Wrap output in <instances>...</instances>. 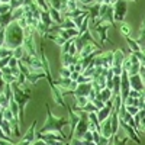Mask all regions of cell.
I'll use <instances>...</instances> for the list:
<instances>
[{
  "instance_id": "1",
  "label": "cell",
  "mask_w": 145,
  "mask_h": 145,
  "mask_svg": "<svg viewBox=\"0 0 145 145\" xmlns=\"http://www.w3.org/2000/svg\"><path fill=\"white\" fill-rule=\"evenodd\" d=\"M5 46L13 51L15 48L22 46L23 41H25V33H23V28L19 25V22L15 20L5 29Z\"/></svg>"
},
{
  "instance_id": "2",
  "label": "cell",
  "mask_w": 145,
  "mask_h": 145,
  "mask_svg": "<svg viewBox=\"0 0 145 145\" xmlns=\"http://www.w3.org/2000/svg\"><path fill=\"white\" fill-rule=\"evenodd\" d=\"M71 122L67 118H57L50 110V106L46 105V119L41 129H36V134H45V132H58L63 134V128L68 126Z\"/></svg>"
},
{
  "instance_id": "3",
  "label": "cell",
  "mask_w": 145,
  "mask_h": 145,
  "mask_svg": "<svg viewBox=\"0 0 145 145\" xmlns=\"http://www.w3.org/2000/svg\"><path fill=\"white\" fill-rule=\"evenodd\" d=\"M12 87V93H13V99L16 100L18 106H19V119H20V123L23 122V119H25V106L29 103L31 100V91L23 89L18 81H13L10 84Z\"/></svg>"
},
{
  "instance_id": "4",
  "label": "cell",
  "mask_w": 145,
  "mask_h": 145,
  "mask_svg": "<svg viewBox=\"0 0 145 145\" xmlns=\"http://www.w3.org/2000/svg\"><path fill=\"white\" fill-rule=\"evenodd\" d=\"M112 6H113V19H115V22H119V23L125 22L126 10H128V0H118V2L113 3Z\"/></svg>"
},
{
  "instance_id": "5",
  "label": "cell",
  "mask_w": 145,
  "mask_h": 145,
  "mask_svg": "<svg viewBox=\"0 0 145 145\" xmlns=\"http://www.w3.org/2000/svg\"><path fill=\"white\" fill-rule=\"evenodd\" d=\"M131 91V83H129V74L128 71H122L120 74V97H122V103L123 100L128 97V94Z\"/></svg>"
},
{
  "instance_id": "6",
  "label": "cell",
  "mask_w": 145,
  "mask_h": 145,
  "mask_svg": "<svg viewBox=\"0 0 145 145\" xmlns=\"http://www.w3.org/2000/svg\"><path fill=\"white\" fill-rule=\"evenodd\" d=\"M93 90V81L90 83H83V84H77L76 90L71 94H74V97H80V96H84V97H89L90 91Z\"/></svg>"
},
{
  "instance_id": "7",
  "label": "cell",
  "mask_w": 145,
  "mask_h": 145,
  "mask_svg": "<svg viewBox=\"0 0 145 145\" xmlns=\"http://www.w3.org/2000/svg\"><path fill=\"white\" fill-rule=\"evenodd\" d=\"M119 125H120V126H122V128L128 132V137H129L132 141L137 142L138 145H141V139H139V137H138V132H137L134 128H132L131 125H128V123L125 122V120H122V119H119Z\"/></svg>"
},
{
  "instance_id": "8",
  "label": "cell",
  "mask_w": 145,
  "mask_h": 145,
  "mask_svg": "<svg viewBox=\"0 0 145 145\" xmlns=\"http://www.w3.org/2000/svg\"><path fill=\"white\" fill-rule=\"evenodd\" d=\"M129 83H131V89L132 90H137V91H142L145 89V84L142 81V77L139 74H134V76H129Z\"/></svg>"
},
{
  "instance_id": "9",
  "label": "cell",
  "mask_w": 145,
  "mask_h": 145,
  "mask_svg": "<svg viewBox=\"0 0 145 145\" xmlns=\"http://www.w3.org/2000/svg\"><path fill=\"white\" fill-rule=\"evenodd\" d=\"M99 132H100L102 137H105V138H107V139H110V138L113 137V134H112V122H110V118H107L106 120H103V122L100 123Z\"/></svg>"
},
{
  "instance_id": "10",
  "label": "cell",
  "mask_w": 145,
  "mask_h": 145,
  "mask_svg": "<svg viewBox=\"0 0 145 145\" xmlns=\"http://www.w3.org/2000/svg\"><path fill=\"white\" fill-rule=\"evenodd\" d=\"M125 58H126V55H125V52L120 50V48L115 50L113 51V63H112V67H122Z\"/></svg>"
},
{
  "instance_id": "11",
  "label": "cell",
  "mask_w": 145,
  "mask_h": 145,
  "mask_svg": "<svg viewBox=\"0 0 145 145\" xmlns=\"http://www.w3.org/2000/svg\"><path fill=\"white\" fill-rule=\"evenodd\" d=\"M41 78H46V74L44 71H39V72L38 71H31L29 74L26 76V81H29V84H32V86Z\"/></svg>"
},
{
  "instance_id": "12",
  "label": "cell",
  "mask_w": 145,
  "mask_h": 145,
  "mask_svg": "<svg viewBox=\"0 0 145 145\" xmlns=\"http://www.w3.org/2000/svg\"><path fill=\"white\" fill-rule=\"evenodd\" d=\"M12 22H13V10L9 12V13L0 15V28L2 29H6Z\"/></svg>"
},
{
  "instance_id": "13",
  "label": "cell",
  "mask_w": 145,
  "mask_h": 145,
  "mask_svg": "<svg viewBox=\"0 0 145 145\" xmlns=\"http://www.w3.org/2000/svg\"><path fill=\"white\" fill-rule=\"evenodd\" d=\"M48 12H50L51 19H52V22L55 23V25H61V23L64 22V16H61V12H59V10H57L54 7H50Z\"/></svg>"
},
{
  "instance_id": "14",
  "label": "cell",
  "mask_w": 145,
  "mask_h": 145,
  "mask_svg": "<svg viewBox=\"0 0 145 145\" xmlns=\"http://www.w3.org/2000/svg\"><path fill=\"white\" fill-rule=\"evenodd\" d=\"M135 41H137L138 45L141 46V50L144 51V50H145V18H144L142 25H141V28H139V35H138V38H137Z\"/></svg>"
},
{
  "instance_id": "15",
  "label": "cell",
  "mask_w": 145,
  "mask_h": 145,
  "mask_svg": "<svg viewBox=\"0 0 145 145\" xmlns=\"http://www.w3.org/2000/svg\"><path fill=\"white\" fill-rule=\"evenodd\" d=\"M61 61H63V67H70V65H74L76 63H78V58L72 57L70 54H61Z\"/></svg>"
},
{
  "instance_id": "16",
  "label": "cell",
  "mask_w": 145,
  "mask_h": 145,
  "mask_svg": "<svg viewBox=\"0 0 145 145\" xmlns=\"http://www.w3.org/2000/svg\"><path fill=\"white\" fill-rule=\"evenodd\" d=\"M97 97H99L103 103H106V102H109V100H112V99H113L112 90H110V89H107V87H105L103 90H100V91H99Z\"/></svg>"
},
{
  "instance_id": "17",
  "label": "cell",
  "mask_w": 145,
  "mask_h": 145,
  "mask_svg": "<svg viewBox=\"0 0 145 145\" xmlns=\"http://www.w3.org/2000/svg\"><path fill=\"white\" fill-rule=\"evenodd\" d=\"M125 41H126V44H128V46H129V52H139V51H142L141 46L138 45V42H137L135 39H132L131 36H126Z\"/></svg>"
},
{
  "instance_id": "18",
  "label": "cell",
  "mask_w": 145,
  "mask_h": 145,
  "mask_svg": "<svg viewBox=\"0 0 145 145\" xmlns=\"http://www.w3.org/2000/svg\"><path fill=\"white\" fill-rule=\"evenodd\" d=\"M41 22L44 23L46 28H51V26L54 25V22H52V19H51L50 12H45V10L41 12Z\"/></svg>"
},
{
  "instance_id": "19",
  "label": "cell",
  "mask_w": 145,
  "mask_h": 145,
  "mask_svg": "<svg viewBox=\"0 0 145 145\" xmlns=\"http://www.w3.org/2000/svg\"><path fill=\"white\" fill-rule=\"evenodd\" d=\"M129 141V137H123V138H119V134L113 135L110 138V144L109 145H126Z\"/></svg>"
},
{
  "instance_id": "20",
  "label": "cell",
  "mask_w": 145,
  "mask_h": 145,
  "mask_svg": "<svg viewBox=\"0 0 145 145\" xmlns=\"http://www.w3.org/2000/svg\"><path fill=\"white\" fill-rule=\"evenodd\" d=\"M119 32L122 33L125 38L126 36H131V32H132V29H131V26L128 25V23H125V22H122L120 23V26H119Z\"/></svg>"
},
{
  "instance_id": "21",
  "label": "cell",
  "mask_w": 145,
  "mask_h": 145,
  "mask_svg": "<svg viewBox=\"0 0 145 145\" xmlns=\"http://www.w3.org/2000/svg\"><path fill=\"white\" fill-rule=\"evenodd\" d=\"M25 54L26 52H25V50H23V46H18V48H15V50H13V57L16 59H22Z\"/></svg>"
},
{
  "instance_id": "22",
  "label": "cell",
  "mask_w": 145,
  "mask_h": 145,
  "mask_svg": "<svg viewBox=\"0 0 145 145\" xmlns=\"http://www.w3.org/2000/svg\"><path fill=\"white\" fill-rule=\"evenodd\" d=\"M2 112H3V118L6 119V120H9V122H12V120H15V116H13V113H12V110L9 107H6V109H2ZM18 120V119H16Z\"/></svg>"
},
{
  "instance_id": "23",
  "label": "cell",
  "mask_w": 145,
  "mask_h": 145,
  "mask_svg": "<svg viewBox=\"0 0 145 145\" xmlns=\"http://www.w3.org/2000/svg\"><path fill=\"white\" fill-rule=\"evenodd\" d=\"M76 102H77V107H84L90 100H89V97H84V96H80V97H76Z\"/></svg>"
},
{
  "instance_id": "24",
  "label": "cell",
  "mask_w": 145,
  "mask_h": 145,
  "mask_svg": "<svg viewBox=\"0 0 145 145\" xmlns=\"http://www.w3.org/2000/svg\"><path fill=\"white\" fill-rule=\"evenodd\" d=\"M83 109V110L84 112H86V113H91V112H97V107H96L94 106V103L93 102H89L86 106H84V107H81Z\"/></svg>"
},
{
  "instance_id": "25",
  "label": "cell",
  "mask_w": 145,
  "mask_h": 145,
  "mask_svg": "<svg viewBox=\"0 0 145 145\" xmlns=\"http://www.w3.org/2000/svg\"><path fill=\"white\" fill-rule=\"evenodd\" d=\"M12 55H13V51L12 50H9V48H6V46L0 48V59L5 58V57H12Z\"/></svg>"
},
{
  "instance_id": "26",
  "label": "cell",
  "mask_w": 145,
  "mask_h": 145,
  "mask_svg": "<svg viewBox=\"0 0 145 145\" xmlns=\"http://www.w3.org/2000/svg\"><path fill=\"white\" fill-rule=\"evenodd\" d=\"M139 68H141V64H131V67H129V70H128V74H129V76L139 74Z\"/></svg>"
},
{
  "instance_id": "27",
  "label": "cell",
  "mask_w": 145,
  "mask_h": 145,
  "mask_svg": "<svg viewBox=\"0 0 145 145\" xmlns=\"http://www.w3.org/2000/svg\"><path fill=\"white\" fill-rule=\"evenodd\" d=\"M71 70L68 68V67H63L61 70H59V77H64V78H70V76H71Z\"/></svg>"
},
{
  "instance_id": "28",
  "label": "cell",
  "mask_w": 145,
  "mask_h": 145,
  "mask_svg": "<svg viewBox=\"0 0 145 145\" xmlns=\"http://www.w3.org/2000/svg\"><path fill=\"white\" fill-rule=\"evenodd\" d=\"M125 109H126V112H128L129 115H132V116H135V115L141 110L138 106H125Z\"/></svg>"
},
{
  "instance_id": "29",
  "label": "cell",
  "mask_w": 145,
  "mask_h": 145,
  "mask_svg": "<svg viewBox=\"0 0 145 145\" xmlns=\"http://www.w3.org/2000/svg\"><path fill=\"white\" fill-rule=\"evenodd\" d=\"M18 64H19V59H16L13 55L10 57V61H9V67L10 68H18Z\"/></svg>"
},
{
  "instance_id": "30",
  "label": "cell",
  "mask_w": 145,
  "mask_h": 145,
  "mask_svg": "<svg viewBox=\"0 0 145 145\" xmlns=\"http://www.w3.org/2000/svg\"><path fill=\"white\" fill-rule=\"evenodd\" d=\"M0 141H7V142H13V139H12L10 137H7L5 132H3V129L0 128Z\"/></svg>"
},
{
  "instance_id": "31",
  "label": "cell",
  "mask_w": 145,
  "mask_h": 145,
  "mask_svg": "<svg viewBox=\"0 0 145 145\" xmlns=\"http://www.w3.org/2000/svg\"><path fill=\"white\" fill-rule=\"evenodd\" d=\"M83 141H93V132L89 129L87 132H86V134H84L83 135V138H81Z\"/></svg>"
},
{
  "instance_id": "32",
  "label": "cell",
  "mask_w": 145,
  "mask_h": 145,
  "mask_svg": "<svg viewBox=\"0 0 145 145\" xmlns=\"http://www.w3.org/2000/svg\"><path fill=\"white\" fill-rule=\"evenodd\" d=\"M9 61H10V57H5L0 59V68H3V67H7L9 65Z\"/></svg>"
},
{
  "instance_id": "33",
  "label": "cell",
  "mask_w": 145,
  "mask_h": 145,
  "mask_svg": "<svg viewBox=\"0 0 145 145\" xmlns=\"http://www.w3.org/2000/svg\"><path fill=\"white\" fill-rule=\"evenodd\" d=\"M112 71H113L115 76H120V74H122V71H123V68L122 67H112Z\"/></svg>"
},
{
  "instance_id": "34",
  "label": "cell",
  "mask_w": 145,
  "mask_h": 145,
  "mask_svg": "<svg viewBox=\"0 0 145 145\" xmlns=\"http://www.w3.org/2000/svg\"><path fill=\"white\" fill-rule=\"evenodd\" d=\"M5 29H0V48L5 46Z\"/></svg>"
},
{
  "instance_id": "35",
  "label": "cell",
  "mask_w": 145,
  "mask_h": 145,
  "mask_svg": "<svg viewBox=\"0 0 145 145\" xmlns=\"http://www.w3.org/2000/svg\"><path fill=\"white\" fill-rule=\"evenodd\" d=\"M70 145H83V141L77 139V138H71L70 139Z\"/></svg>"
},
{
  "instance_id": "36",
  "label": "cell",
  "mask_w": 145,
  "mask_h": 145,
  "mask_svg": "<svg viewBox=\"0 0 145 145\" xmlns=\"http://www.w3.org/2000/svg\"><path fill=\"white\" fill-rule=\"evenodd\" d=\"M128 96H131V97H135V99H137V97H139V96H141V93L137 91V90H132V89H131V91H129Z\"/></svg>"
},
{
  "instance_id": "37",
  "label": "cell",
  "mask_w": 145,
  "mask_h": 145,
  "mask_svg": "<svg viewBox=\"0 0 145 145\" xmlns=\"http://www.w3.org/2000/svg\"><path fill=\"white\" fill-rule=\"evenodd\" d=\"M139 76L142 77V81L145 84V67L144 65H141V68H139Z\"/></svg>"
},
{
  "instance_id": "38",
  "label": "cell",
  "mask_w": 145,
  "mask_h": 145,
  "mask_svg": "<svg viewBox=\"0 0 145 145\" xmlns=\"http://www.w3.org/2000/svg\"><path fill=\"white\" fill-rule=\"evenodd\" d=\"M31 145H48V144H46L45 141H42V139H35Z\"/></svg>"
},
{
  "instance_id": "39",
  "label": "cell",
  "mask_w": 145,
  "mask_h": 145,
  "mask_svg": "<svg viewBox=\"0 0 145 145\" xmlns=\"http://www.w3.org/2000/svg\"><path fill=\"white\" fill-rule=\"evenodd\" d=\"M78 76H80V72H76V71H72V72H71V76H70V78H71L72 81H77Z\"/></svg>"
},
{
  "instance_id": "40",
  "label": "cell",
  "mask_w": 145,
  "mask_h": 145,
  "mask_svg": "<svg viewBox=\"0 0 145 145\" xmlns=\"http://www.w3.org/2000/svg\"><path fill=\"white\" fill-rule=\"evenodd\" d=\"M5 86H6V83H5L2 78H0V91H3V90H5Z\"/></svg>"
},
{
  "instance_id": "41",
  "label": "cell",
  "mask_w": 145,
  "mask_h": 145,
  "mask_svg": "<svg viewBox=\"0 0 145 145\" xmlns=\"http://www.w3.org/2000/svg\"><path fill=\"white\" fill-rule=\"evenodd\" d=\"M83 145H96V142H93V141H83Z\"/></svg>"
},
{
  "instance_id": "42",
  "label": "cell",
  "mask_w": 145,
  "mask_h": 145,
  "mask_svg": "<svg viewBox=\"0 0 145 145\" xmlns=\"http://www.w3.org/2000/svg\"><path fill=\"white\" fill-rule=\"evenodd\" d=\"M0 2H2V3H10L12 0H0Z\"/></svg>"
},
{
  "instance_id": "43",
  "label": "cell",
  "mask_w": 145,
  "mask_h": 145,
  "mask_svg": "<svg viewBox=\"0 0 145 145\" xmlns=\"http://www.w3.org/2000/svg\"><path fill=\"white\" fill-rule=\"evenodd\" d=\"M63 145H70V141H65V142H64Z\"/></svg>"
},
{
  "instance_id": "44",
  "label": "cell",
  "mask_w": 145,
  "mask_h": 145,
  "mask_svg": "<svg viewBox=\"0 0 145 145\" xmlns=\"http://www.w3.org/2000/svg\"><path fill=\"white\" fill-rule=\"evenodd\" d=\"M3 77V72H2V68H0V78Z\"/></svg>"
},
{
  "instance_id": "45",
  "label": "cell",
  "mask_w": 145,
  "mask_h": 145,
  "mask_svg": "<svg viewBox=\"0 0 145 145\" xmlns=\"http://www.w3.org/2000/svg\"><path fill=\"white\" fill-rule=\"evenodd\" d=\"M2 109H3V107H2V105H0V112H2Z\"/></svg>"
},
{
  "instance_id": "46",
  "label": "cell",
  "mask_w": 145,
  "mask_h": 145,
  "mask_svg": "<svg viewBox=\"0 0 145 145\" xmlns=\"http://www.w3.org/2000/svg\"><path fill=\"white\" fill-rule=\"evenodd\" d=\"M132 2H138V0H132Z\"/></svg>"
},
{
  "instance_id": "47",
  "label": "cell",
  "mask_w": 145,
  "mask_h": 145,
  "mask_svg": "<svg viewBox=\"0 0 145 145\" xmlns=\"http://www.w3.org/2000/svg\"><path fill=\"white\" fill-rule=\"evenodd\" d=\"M0 29H2V28H0Z\"/></svg>"
},
{
  "instance_id": "48",
  "label": "cell",
  "mask_w": 145,
  "mask_h": 145,
  "mask_svg": "<svg viewBox=\"0 0 145 145\" xmlns=\"http://www.w3.org/2000/svg\"><path fill=\"white\" fill-rule=\"evenodd\" d=\"M46 2H48V0H46Z\"/></svg>"
}]
</instances>
